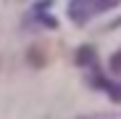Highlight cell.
I'll use <instances>...</instances> for the list:
<instances>
[{
    "mask_svg": "<svg viewBox=\"0 0 121 119\" xmlns=\"http://www.w3.org/2000/svg\"><path fill=\"white\" fill-rule=\"evenodd\" d=\"M111 71H113V74H121V53L113 56V61H111Z\"/></svg>",
    "mask_w": 121,
    "mask_h": 119,
    "instance_id": "cell-2",
    "label": "cell"
},
{
    "mask_svg": "<svg viewBox=\"0 0 121 119\" xmlns=\"http://www.w3.org/2000/svg\"><path fill=\"white\" fill-rule=\"evenodd\" d=\"M118 3H121V0H69V19L74 24L82 27V24L92 21L95 16L116 8Z\"/></svg>",
    "mask_w": 121,
    "mask_h": 119,
    "instance_id": "cell-1",
    "label": "cell"
}]
</instances>
